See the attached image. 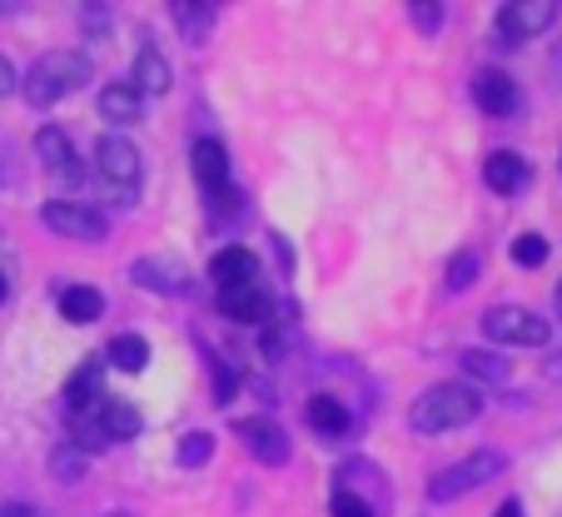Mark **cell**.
Masks as SVG:
<instances>
[{
	"label": "cell",
	"mask_w": 562,
	"mask_h": 517,
	"mask_svg": "<svg viewBox=\"0 0 562 517\" xmlns=\"http://www.w3.org/2000/svg\"><path fill=\"white\" fill-rule=\"evenodd\" d=\"M210 363H214V398L229 403L234 398V369H224L220 359H210Z\"/></svg>",
	"instance_id": "obj_31"
},
{
	"label": "cell",
	"mask_w": 562,
	"mask_h": 517,
	"mask_svg": "<svg viewBox=\"0 0 562 517\" xmlns=\"http://www.w3.org/2000/svg\"><path fill=\"white\" fill-rule=\"evenodd\" d=\"M11 90H15V70H11V60L0 55V95H11Z\"/></svg>",
	"instance_id": "obj_33"
},
{
	"label": "cell",
	"mask_w": 562,
	"mask_h": 517,
	"mask_svg": "<svg viewBox=\"0 0 562 517\" xmlns=\"http://www.w3.org/2000/svg\"><path fill=\"white\" fill-rule=\"evenodd\" d=\"M170 15H180V35L190 45H200L204 35H210V25H214V5H184V0H175Z\"/></svg>",
	"instance_id": "obj_24"
},
{
	"label": "cell",
	"mask_w": 562,
	"mask_h": 517,
	"mask_svg": "<svg viewBox=\"0 0 562 517\" xmlns=\"http://www.w3.org/2000/svg\"><path fill=\"white\" fill-rule=\"evenodd\" d=\"M329 513H334V517H373V513H369V503H363L359 493H344V487H339V493H334Z\"/></svg>",
	"instance_id": "obj_30"
},
{
	"label": "cell",
	"mask_w": 562,
	"mask_h": 517,
	"mask_svg": "<svg viewBox=\"0 0 562 517\" xmlns=\"http://www.w3.org/2000/svg\"><path fill=\"white\" fill-rule=\"evenodd\" d=\"M552 15H558L552 0H508V5L498 11V31L508 35V41H528V35L548 31Z\"/></svg>",
	"instance_id": "obj_8"
},
{
	"label": "cell",
	"mask_w": 562,
	"mask_h": 517,
	"mask_svg": "<svg viewBox=\"0 0 562 517\" xmlns=\"http://www.w3.org/2000/svg\"><path fill=\"white\" fill-rule=\"evenodd\" d=\"M139 95H135V85L130 80H110L105 90H100V115L115 120V125H130V120H139Z\"/></svg>",
	"instance_id": "obj_17"
},
{
	"label": "cell",
	"mask_w": 562,
	"mask_h": 517,
	"mask_svg": "<svg viewBox=\"0 0 562 517\" xmlns=\"http://www.w3.org/2000/svg\"><path fill=\"white\" fill-rule=\"evenodd\" d=\"M234 434H239V443H245L259 463H269V468L289 463V438L274 418H239L234 423Z\"/></svg>",
	"instance_id": "obj_7"
},
{
	"label": "cell",
	"mask_w": 562,
	"mask_h": 517,
	"mask_svg": "<svg viewBox=\"0 0 562 517\" xmlns=\"http://www.w3.org/2000/svg\"><path fill=\"white\" fill-rule=\"evenodd\" d=\"M503 468H508V458L493 453V448H483V453H468V458H458V463H448L443 473L428 477V497H434V503H453V497H463V493H473V487L493 483Z\"/></svg>",
	"instance_id": "obj_4"
},
{
	"label": "cell",
	"mask_w": 562,
	"mask_h": 517,
	"mask_svg": "<svg viewBox=\"0 0 562 517\" xmlns=\"http://www.w3.org/2000/svg\"><path fill=\"white\" fill-rule=\"evenodd\" d=\"M0 517H45L41 507H31V503H5L0 507Z\"/></svg>",
	"instance_id": "obj_32"
},
{
	"label": "cell",
	"mask_w": 562,
	"mask_h": 517,
	"mask_svg": "<svg viewBox=\"0 0 562 517\" xmlns=\"http://www.w3.org/2000/svg\"><path fill=\"white\" fill-rule=\"evenodd\" d=\"M50 473L60 477V483H80V477L90 473V458L80 453L75 443H60V448L50 453Z\"/></svg>",
	"instance_id": "obj_25"
},
{
	"label": "cell",
	"mask_w": 562,
	"mask_h": 517,
	"mask_svg": "<svg viewBox=\"0 0 562 517\" xmlns=\"http://www.w3.org/2000/svg\"><path fill=\"white\" fill-rule=\"evenodd\" d=\"M95 398H100V359H86L80 369L70 373V383H65V403L80 413V408H90Z\"/></svg>",
	"instance_id": "obj_21"
},
{
	"label": "cell",
	"mask_w": 562,
	"mask_h": 517,
	"mask_svg": "<svg viewBox=\"0 0 562 517\" xmlns=\"http://www.w3.org/2000/svg\"><path fill=\"white\" fill-rule=\"evenodd\" d=\"M308 423H314V434H324V438H344L349 434V408H344L339 398H329V393H314V398H308Z\"/></svg>",
	"instance_id": "obj_19"
},
{
	"label": "cell",
	"mask_w": 562,
	"mask_h": 517,
	"mask_svg": "<svg viewBox=\"0 0 562 517\" xmlns=\"http://www.w3.org/2000/svg\"><path fill=\"white\" fill-rule=\"evenodd\" d=\"M95 418H100V428H105L110 443H115V438H135L139 428H145L139 408H135V403H125V398H100L95 403Z\"/></svg>",
	"instance_id": "obj_14"
},
{
	"label": "cell",
	"mask_w": 562,
	"mask_h": 517,
	"mask_svg": "<svg viewBox=\"0 0 562 517\" xmlns=\"http://www.w3.org/2000/svg\"><path fill=\"white\" fill-rule=\"evenodd\" d=\"M105 517H135V513H105Z\"/></svg>",
	"instance_id": "obj_37"
},
{
	"label": "cell",
	"mask_w": 562,
	"mask_h": 517,
	"mask_svg": "<svg viewBox=\"0 0 562 517\" xmlns=\"http://www.w3.org/2000/svg\"><path fill=\"white\" fill-rule=\"evenodd\" d=\"M548 379L562 383V353H552V359H548Z\"/></svg>",
	"instance_id": "obj_35"
},
{
	"label": "cell",
	"mask_w": 562,
	"mask_h": 517,
	"mask_svg": "<svg viewBox=\"0 0 562 517\" xmlns=\"http://www.w3.org/2000/svg\"><path fill=\"white\" fill-rule=\"evenodd\" d=\"M100 314H105V294L95 284H70L60 294V318H70V324H95Z\"/></svg>",
	"instance_id": "obj_16"
},
{
	"label": "cell",
	"mask_w": 562,
	"mask_h": 517,
	"mask_svg": "<svg viewBox=\"0 0 562 517\" xmlns=\"http://www.w3.org/2000/svg\"><path fill=\"white\" fill-rule=\"evenodd\" d=\"M473 100L483 115H513V110H518V85H513V75H503V70H477Z\"/></svg>",
	"instance_id": "obj_11"
},
{
	"label": "cell",
	"mask_w": 562,
	"mask_h": 517,
	"mask_svg": "<svg viewBox=\"0 0 562 517\" xmlns=\"http://www.w3.org/2000/svg\"><path fill=\"white\" fill-rule=\"evenodd\" d=\"M35 155H41V165L50 169L60 184H80V159H75V145L60 125H45L41 135H35Z\"/></svg>",
	"instance_id": "obj_9"
},
{
	"label": "cell",
	"mask_w": 562,
	"mask_h": 517,
	"mask_svg": "<svg viewBox=\"0 0 562 517\" xmlns=\"http://www.w3.org/2000/svg\"><path fill=\"white\" fill-rule=\"evenodd\" d=\"M135 95H165L170 90V65H165V55L155 50V45H139L135 55Z\"/></svg>",
	"instance_id": "obj_15"
},
{
	"label": "cell",
	"mask_w": 562,
	"mask_h": 517,
	"mask_svg": "<svg viewBox=\"0 0 562 517\" xmlns=\"http://www.w3.org/2000/svg\"><path fill=\"white\" fill-rule=\"evenodd\" d=\"M473 279H477V254H468V249L453 254V265H448V279H443V284L458 294V289H468Z\"/></svg>",
	"instance_id": "obj_28"
},
{
	"label": "cell",
	"mask_w": 562,
	"mask_h": 517,
	"mask_svg": "<svg viewBox=\"0 0 562 517\" xmlns=\"http://www.w3.org/2000/svg\"><path fill=\"white\" fill-rule=\"evenodd\" d=\"M90 70L95 65L86 60V55H75V50H50L41 55V60L25 70V100L31 105H55L60 95H70V90H80V85L90 80Z\"/></svg>",
	"instance_id": "obj_2"
},
{
	"label": "cell",
	"mask_w": 562,
	"mask_h": 517,
	"mask_svg": "<svg viewBox=\"0 0 562 517\" xmlns=\"http://www.w3.org/2000/svg\"><path fill=\"white\" fill-rule=\"evenodd\" d=\"M70 438H75V448H80L86 458L100 453V448L110 443L105 428H100V418H95V408H80V413H75V418H70Z\"/></svg>",
	"instance_id": "obj_23"
},
{
	"label": "cell",
	"mask_w": 562,
	"mask_h": 517,
	"mask_svg": "<svg viewBox=\"0 0 562 517\" xmlns=\"http://www.w3.org/2000/svg\"><path fill=\"white\" fill-rule=\"evenodd\" d=\"M483 334H488L493 344H508V349H542L552 338V328H548V318L532 314V308L498 304L483 314Z\"/></svg>",
	"instance_id": "obj_5"
},
{
	"label": "cell",
	"mask_w": 562,
	"mask_h": 517,
	"mask_svg": "<svg viewBox=\"0 0 562 517\" xmlns=\"http://www.w3.org/2000/svg\"><path fill=\"white\" fill-rule=\"evenodd\" d=\"M130 279H135V284H145V289H155V294H184V289H190V279H184L180 269L159 265V259H135Z\"/></svg>",
	"instance_id": "obj_18"
},
{
	"label": "cell",
	"mask_w": 562,
	"mask_h": 517,
	"mask_svg": "<svg viewBox=\"0 0 562 517\" xmlns=\"http://www.w3.org/2000/svg\"><path fill=\"white\" fill-rule=\"evenodd\" d=\"M110 363H115V369H125V373H145L149 344L139 334H115V338H110Z\"/></svg>",
	"instance_id": "obj_22"
},
{
	"label": "cell",
	"mask_w": 562,
	"mask_h": 517,
	"mask_svg": "<svg viewBox=\"0 0 562 517\" xmlns=\"http://www.w3.org/2000/svg\"><path fill=\"white\" fill-rule=\"evenodd\" d=\"M0 304H5V274H0Z\"/></svg>",
	"instance_id": "obj_36"
},
{
	"label": "cell",
	"mask_w": 562,
	"mask_h": 517,
	"mask_svg": "<svg viewBox=\"0 0 562 517\" xmlns=\"http://www.w3.org/2000/svg\"><path fill=\"white\" fill-rule=\"evenodd\" d=\"M214 458V438L210 434H184L180 438V463L184 468H204Z\"/></svg>",
	"instance_id": "obj_27"
},
{
	"label": "cell",
	"mask_w": 562,
	"mask_h": 517,
	"mask_svg": "<svg viewBox=\"0 0 562 517\" xmlns=\"http://www.w3.org/2000/svg\"><path fill=\"white\" fill-rule=\"evenodd\" d=\"M558 299H562V284H558Z\"/></svg>",
	"instance_id": "obj_38"
},
{
	"label": "cell",
	"mask_w": 562,
	"mask_h": 517,
	"mask_svg": "<svg viewBox=\"0 0 562 517\" xmlns=\"http://www.w3.org/2000/svg\"><path fill=\"white\" fill-rule=\"evenodd\" d=\"M477 413H483V393L473 383H438V389L414 398L408 423H414V434H448V428L473 423Z\"/></svg>",
	"instance_id": "obj_1"
},
{
	"label": "cell",
	"mask_w": 562,
	"mask_h": 517,
	"mask_svg": "<svg viewBox=\"0 0 562 517\" xmlns=\"http://www.w3.org/2000/svg\"><path fill=\"white\" fill-rule=\"evenodd\" d=\"M41 220H45L50 234H60V239H80V244H100L110 234L105 214L90 210V204H70V200H45Z\"/></svg>",
	"instance_id": "obj_6"
},
{
	"label": "cell",
	"mask_w": 562,
	"mask_h": 517,
	"mask_svg": "<svg viewBox=\"0 0 562 517\" xmlns=\"http://www.w3.org/2000/svg\"><path fill=\"white\" fill-rule=\"evenodd\" d=\"M463 373L468 379H483V383H508L513 363H508V353H498V349H468L463 353Z\"/></svg>",
	"instance_id": "obj_20"
},
{
	"label": "cell",
	"mask_w": 562,
	"mask_h": 517,
	"mask_svg": "<svg viewBox=\"0 0 562 517\" xmlns=\"http://www.w3.org/2000/svg\"><path fill=\"white\" fill-rule=\"evenodd\" d=\"M255 274H259V259L249 249H220L210 259V279L220 284V294L224 289H245V284H255Z\"/></svg>",
	"instance_id": "obj_13"
},
{
	"label": "cell",
	"mask_w": 562,
	"mask_h": 517,
	"mask_svg": "<svg viewBox=\"0 0 562 517\" xmlns=\"http://www.w3.org/2000/svg\"><path fill=\"white\" fill-rule=\"evenodd\" d=\"M220 314L234 318V324H269V318H274V299H269L259 284L224 289V294H220Z\"/></svg>",
	"instance_id": "obj_10"
},
{
	"label": "cell",
	"mask_w": 562,
	"mask_h": 517,
	"mask_svg": "<svg viewBox=\"0 0 562 517\" xmlns=\"http://www.w3.org/2000/svg\"><path fill=\"white\" fill-rule=\"evenodd\" d=\"M528 159L513 155V149H498V155L483 159V184H488L493 194H518L522 184H528Z\"/></svg>",
	"instance_id": "obj_12"
},
{
	"label": "cell",
	"mask_w": 562,
	"mask_h": 517,
	"mask_svg": "<svg viewBox=\"0 0 562 517\" xmlns=\"http://www.w3.org/2000/svg\"><path fill=\"white\" fill-rule=\"evenodd\" d=\"M542 259H548V239L542 234H518L513 239V265L518 269H538Z\"/></svg>",
	"instance_id": "obj_26"
},
{
	"label": "cell",
	"mask_w": 562,
	"mask_h": 517,
	"mask_svg": "<svg viewBox=\"0 0 562 517\" xmlns=\"http://www.w3.org/2000/svg\"><path fill=\"white\" fill-rule=\"evenodd\" d=\"M493 517H522V503H518V497H508V503H503Z\"/></svg>",
	"instance_id": "obj_34"
},
{
	"label": "cell",
	"mask_w": 562,
	"mask_h": 517,
	"mask_svg": "<svg viewBox=\"0 0 562 517\" xmlns=\"http://www.w3.org/2000/svg\"><path fill=\"white\" fill-rule=\"evenodd\" d=\"M408 15H414L418 31H428V35L448 25V11H443V5H428V0H414V5H408Z\"/></svg>",
	"instance_id": "obj_29"
},
{
	"label": "cell",
	"mask_w": 562,
	"mask_h": 517,
	"mask_svg": "<svg viewBox=\"0 0 562 517\" xmlns=\"http://www.w3.org/2000/svg\"><path fill=\"white\" fill-rule=\"evenodd\" d=\"M95 169H100V184H105V194L115 204H135L139 194V175H145V159H139V149L130 145L125 135H105L95 145Z\"/></svg>",
	"instance_id": "obj_3"
}]
</instances>
